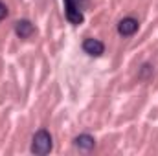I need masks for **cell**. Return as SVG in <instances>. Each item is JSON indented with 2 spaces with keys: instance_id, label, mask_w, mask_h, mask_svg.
<instances>
[{
  "instance_id": "obj_1",
  "label": "cell",
  "mask_w": 158,
  "mask_h": 156,
  "mask_svg": "<svg viewBox=\"0 0 158 156\" xmlns=\"http://www.w3.org/2000/svg\"><path fill=\"white\" fill-rule=\"evenodd\" d=\"M53 149V140H52V134L46 130V129H40L33 134L31 138V153L37 156H44L50 154Z\"/></svg>"
},
{
  "instance_id": "obj_2",
  "label": "cell",
  "mask_w": 158,
  "mask_h": 156,
  "mask_svg": "<svg viewBox=\"0 0 158 156\" xmlns=\"http://www.w3.org/2000/svg\"><path fill=\"white\" fill-rule=\"evenodd\" d=\"M64 2V17L70 24L79 26L85 22V15H83V6L79 4V0H63Z\"/></svg>"
},
{
  "instance_id": "obj_3",
  "label": "cell",
  "mask_w": 158,
  "mask_h": 156,
  "mask_svg": "<svg viewBox=\"0 0 158 156\" xmlns=\"http://www.w3.org/2000/svg\"><path fill=\"white\" fill-rule=\"evenodd\" d=\"M83 51L90 57H101L105 53V44L99 39H94V37H86L83 40Z\"/></svg>"
},
{
  "instance_id": "obj_4",
  "label": "cell",
  "mask_w": 158,
  "mask_h": 156,
  "mask_svg": "<svg viewBox=\"0 0 158 156\" xmlns=\"http://www.w3.org/2000/svg\"><path fill=\"white\" fill-rule=\"evenodd\" d=\"M138 28H140V22L134 17H125L118 22V33L121 37H132L138 31Z\"/></svg>"
},
{
  "instance_id": "obj_5",
  "label": "cell",
  "mask_w": 158,
  "mask_h": 156,
  "mask_svg": "<svg viewBox=\"0 0 158 156\" xmlns=\"http://www.w3.org/2000/svg\"><path fill=\"white\" fill-rule=\"evenodd\" d=\"M15 33H17L19 39H30V37L35 33V26H33L28 18L17 20V22H15Z\"/></svg>"
},
{
  "instance_id": "obj_6",
  "label": "cell",
  "mask_w": 158,
  "mask_h": 156,
  "mask_svg": "<svg viewBox=\"0 0 158 156\" xmlns=\"http://www.w3.org/2000/svg\"><path fill=\"white\" fill-rule=\"evenodd\" d=\"M74 145L77 147L79 151L88 153V151H92L96 147V140L90 134H79V136H76V140H74Z\"/></svg>"
},
{
  "instance_id": "obj_7",
  "label": "cell",
  "mask_w": 158,
  "mask_h": 156,
  "mask_svg": "<svg viewBox=\"0 0 158 156\" xmlns=\"http://www.w3.org/2000/svg\"><path fill=\"white\" fill-rule=\"evenodd\" d=\"M7 17V6L4 2H0V20H4Z\"/></svg>"
}]
</instances>
